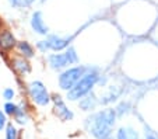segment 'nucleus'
<instances>
[{"instance_id":"obj_1","label":"nucleus","mask_w":158,"mask_h":139,"mask_svg":"<svg viewBox=\"0 0 158 139\" xmlns=\"http://www.w3.org/2000/svg\"><path fill=\"white\" fill-rule=\"evenodd\" d=\"M116 111L106 108L87 118L85 127L95 139H112V131L116 124Z\"/></svg>"},{"instance_id":"obj_2","label":"nucleus","mask_w":158,"mask_h":139,"mask_svg":"<svg viewBox=\"0 0 158 139\" xmlns=\"http://www.w3.org/2000/svg\"><path fill=\"white\" fill-rule=\"evenodd\" d=\"M99 76L95 72H87L83 77L80 79V82L74 86L70 91H67V98L72 101L80 100L83 97H85L87 94H89V91L93 90V87L98 83Z\"/></svg>"},{"instance_id":"obj_3","label":"nucleus","mask_w":158,"mask_h":139,"mask_svg":"<svg viewBox=\"0 0 158 139\" xmlns=\"http://www.w3.org/2000/svg\"><path fill=\"white\" fill-rule=\"evenodd\" d=\"M87 70L88 69L84 66H76V67H72V69L64 70V72L59 76L60 89L70 91L78 82H80V79L85 75Z\"/></svg>"},{"instance_id":"obj_4","label":"nucleus","mask_w":158,"mask_h":139,"mask_svg":"<svg viewBox=\"0 0 158 139\" xmlns=\"http://www.w3.org/2000/svg\"><path fill=\"white\" fill-rule=\"evenodd\" d=\"M28 90H30V97L32 98V101L35 104L44 107L51 103V96H49L46 87L41 82H38V80L32 82L30 85V87H28Z\"/></svg>"},{"instance_id":"obj_5","label":"nucleus","mask_w":158,"mask_h":139,"mask_svg":"<svg viewBox=\"0 0 158 139\" xmlns=\"http://www.w3.org/2000/svg\"><path fill=\"white\" fill-rule=\"evenodd\" d=\"M53 104H55V114L62 119V121H72L73 119V112L69 110V107L66 106V103L62 100L60 96L53 97Z\"/></svg>"},{"instance_id":"obj_6","label":"nucleus","mask_w":158,"mask_h":139,"mask_svg":"<svg viewBox=\"0 0 158 139\" xmlns=\"http://www.w3.org/2000/svg\"><path fill=\"white\" fill-rule=\"evenodd\" d=\"M72 41V37H57V35H51L48 37L46 42H48L49 49H53V51H62V49L67 48Z\"/></svg>"},{"instance_id":"obj_7","label":"nucleus","mask_w":158,"mask_h":139,"mask_svg":"<svg viewBox=\"0 0 158 139\" xmlns=\"http://www.w3.org/2000/svg\"><path fill=\"white\" fill-rule=\"evenodd\" d=\"M31 27L35 33L41 34V35H46L48 34V25L45 24L44 17H42L41 11H35L31 17Z\"/></svg>"},{"instance_id":"obj_8","label":"nucleus","mask_w":158,"mask_h":139,"mask_svg":"<svg viewBox=\"0 0 158 139\" xmlns=\"http://www.w3.org/2000/svg\"><path fill=\"white\" fill-rule=\"evenodd\" d=\"M48 61L52 69H62V67H66L67 65H70V59L66 52L64 54H52L48 58Z\"/></svg>"},{"instance_id":"obj_9","label":"nucleus","mask_w":158,"mask_h":139,"mask_svg":"<svg viewBox=\"0 0 158 139\" xmlns=\"http://www.w3.org/2000/svg\"><path fill=\"white\" fill-rule=\"evenodd\" d=\"M11 65H13V67H14V70L20 76H25L31 72V65L28 63V61L25 58H14Z\"/></svg>"},{"instance_id":"obj_10","label":"nucleus","mask_w":158,"mask_h":139,"mask_svg":"<svg viewBox=\"0 0 158 139\" xmlns=\"http://www.w3.org/2000/svg\"><path fill=\"white\" fill-rule=\"evenodd\" d=\"M115 139H140V133L134 129L133 127H120L116 131Z\"/></svg>"},{"instance_id":"obj_11","label":"nucleus","mask_w":158,"mask_h":139,"mask_svg":"<svg viewBox=\"0 0 158 139\" xmlns=\"http://www.w3.org/2000/svg\"><path fill=\"white\" fill-rule=\"evenodd\" d=\"M15 45V38L13 33L9 30H4L3 33H0V48L4 51H10L13 46Z\"/></svg>"},{"instance_id":"obj_12","label":"nucleus","mask_w":158,"mask_h":139,"mask_svg":"<svg viewBox=\"0 0 158 139\" xmlns=\"http://www.w3.org/2000/svg\"><path fill=\"white\" fill-rule=\"evenodd\" d=\"M97 98L94 94H87L85 97H83L80 100V107L84 110V111H89V110H94L97 106Z\"/></svg>"},{"instance_id":"obj_13","label":"nucleus","mask_w":158,"mask_h":139,"mask_svg":"<svg viewBox=\"0 0 158 139\" xmlns=\"http://www.w3.org/2000/svg\"><path fill=\"white\" fill-rule=\"evenodd\" d=\"M17 46H18L20 54L24 58H32L34 56V48L30 42H27V41H20Z\"/></svg>"},{"instance_id":"obj_14","label":"nucleus","mask_w":158,"mask_h":139,"mask_svg":"<svg viewBox=\"0 0 158 139\" xmlns=\"http://www.w3.org/2000/svg\"><path fill=\"white\" fill-rule=\"evenodd\" d=\"M14 118H15V121H17L18 124H21V125H25L28 121H30L27 111H25L24 108H21V107H18L17 108V111H15V114H14Z\"/></svg>"},{"instance_id":"obj_15","label":"nucleus","mask_w":158,"mask_h":139,"mask_svg":"<svg viewBox=\"0 0 158 139\" xmlns=\"http://www.w3.org/2000/svg\"><path fill=\"white\" fill-rule=\"evenodd\" d=\"M115 111H116L118 117H122V115L127 114V112L130 111V104H129L127 101H122V103H120L119 106L115 108Z\"/></svg>"},{"instance_id":"obj_16","label":"nucleus","mask_w":158,"mask_h":139,"mask_svg":"<svg viewBox=\"0 0 158 139\" xmlns=\"http://www.w3.org/2000/svg\"><path fill=\"white\" fill-rule=\"evenodd\" d=\"M6 139H18V131L13 124H7V127H6Z\"/></svg>"},{"instance_id":"obj_17","label":"nucleus","mask_w":158,"mask_h":139,"mask_svg":"<svg viewBox=\"0 0 158 139\" xmlns=\"http://www.w3.org/2000/svg\"><path fill=\"white\" fill-rule=\"evenodd\" d=\"M18 106H15V104L13 103H6L4 104V114L6 115H14L15 111H17Z\"/></svg>"},{"instance_id":"obj_18","label":"nucleus","mask_w":158,"mask_h":139,"mask_svg":"<svg viewBox=\"0 0 158 139\" xmlns=\"http://www.w3.org/2000/svg\"><path fill=\"white\" fill-rule=\"evenodd\" d=\"M66 54H67V56H69V59H70V63H76V62L78 61V56H77V54H76L74 48L69 46L67 51H66Z\"/></svg>"},{"instance_id":"obj_19","label":"nucleus","mask_w":158,"mask_h":139,"mask_svg":"<svg viewBox=\"0 0 158 139\" xmlns=\"http://www.w3.org/2000/svg\"><path fill=\"white\" fill-rule=\"evenodd\" d=\"M3 96L7 101L13 100V97H14V90H13V89H6V90L3 91Z\"/></svg>"},{"instance_id":"obj_20","label":"nucleus","mask_w":158,"mask_h":139,"mask_svg":"<svg viewBox=\"0 0 158 139\" xmlns=\"http://www.w3.org/2000/svg\"><path fill=\"white\" fill-rule=\"evenodd\" d=\"M4 127H7V119H6V114L0 111V131L3 129Z\"/></svg>"},{"instance_id":"obj_21","label":"nucleus","mask_w":158,"mask_h":139,"mask_svg":"<svg viewBox=\"0 0 158 139\" xmlns=\"http://www.w3.org/2000/svg\"><path fill=\"white\" fill-rule=\"evenodd\" d=\"M36 46H38L39 49H41L42 52H46L49 49V46H48V42H46V39L45 41H39L38 44H36Z\"/></svg>"},{"instance_id":"obj_22","label":"nucleus","mask_w":158,"mask_h":139,"mask_svg":"<svg viewBox=\"0 0 158 139\" xmlns=\"http://www.w3.org/2000/svg\"><path fill=\"white\" fill-rule=\"evenodd\" d=\"M10 4H11L13 7H20L23 6V0H9Z\"/></svg>"},{"instance_id":"obj_23","label":"nucleus","mask_w":158,"mask_h":139,"mask_svg":"<svg viewBox=\"0 0 158 139\" xmlns=\"http://www.w3.org/2000/svg\"><path fill=\"white\" fill-rule=\"evenodd\" d=\"M144 139H158V136L155 135V133L148 132V133H146V138H144Z\"/></svg>"},{"instance_id":"obj_24","label":"nucleus","mask_w":158,"mask_h":139,"mask_svg":"<svg viewBox=\"0 0 158 139\" xmlns=\"http://www.w3.org/2000/svg\"><path fill=\"white\" fill-rule=\"evenodd\" d=\"M34 2H35V0H23V6H30Z\"/></svg>"},{"instance_id":"obj_25","label":"nucleus","mask_w":158,"mask_h":139,"mask_svg":"<svg viewBox=\"0 0 158 139\" xmlns=\"http://www.w3.org/2000/svg\"><path fill=\"white\" fill-rule=\"evenodd\" d=\"M0 27H2V23H0Z\"/></svg>"}]
</instances>
